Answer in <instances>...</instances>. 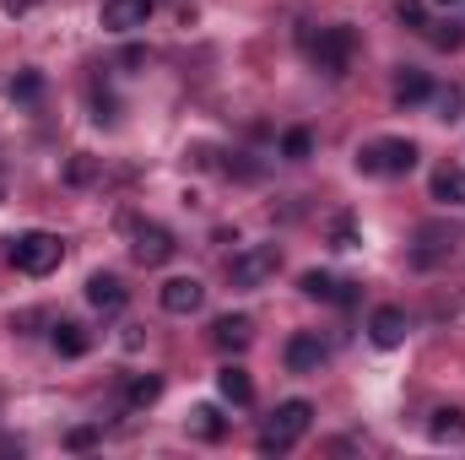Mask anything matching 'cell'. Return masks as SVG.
Segmentation results:
<instances>
[{
    "instance_id": "23",
    "label": "cell",
    "mask_w": 465,
    "mask_h": 460,
    "mask_svg": "<svg viewBox=\"0 0 465 460\" xmlns=\"http://www.w3.org/2000/svg\"><path fill=\"white\" fill-rule=\"evenodd\" d=\"M422 33H428V44H439V49L465 44V22H439V27H422Z\"/></svg>"
},
{
    "instance_id": "26",
    "label": "cell",
    "mask_w": 465,
    "mask_h": 460,
    "mask_svg": "<svg viewBox=\"0 0 465 460\" xmlns=\"http://www.w3.org/2000/svg\"><path fill=\"white\" fill-rule=\"evenodd\" d=\"M395 16H401L406 27H428V5H422V0H401V5H395Z\"/></svg>"
},
{
    "instance_id": "14",
    "label": "cell",
    "mask_w": 465,
    "mask_h": 460,
    "mask_svg": "<svg viewBox=\"0 0 465 460\" xmlns=\"http://www.w3.org/2000/svg\"><path fill=\"white\" fill-rule=\"evenodd\" d=\"M433 201L439 206H465V168L460 163H444L433 174Z\"/></svg>"
},
{
    "instance_id": "22",
    "label": "cell",
    "mask_w": 465,
    "mask_h": 460,
    "mask_svg": "<svg viewBox=\"0 0 465 460\" xmlns=\"http://www.w3.org/2000/svg\"><path fill=\"white\" fill-rule=\"evenodd\" d=\"M38 93H44V76H38V71H22V76L11 82V104H38Z\"/></svg>"
},
{
    "instance_id": "4",
    "label": "cell",
    "mask_w": 465,
    "mask_h": 460,
    "mask_svg": "<svg viewBox=\"0 0 465 460\" xmlns=\"http://www.w3.org/2000/svg\"><path fill=\"white\" fill-rule=\"evenodd\" d=\"M276 271H282V249L276 244H249V249L232 255V265H228L232 287H265Z\"/></svg>"
},
{
    "instance_id": "9",
    "label": "cell",
    "mask_w": 465,
    "mask_h": 460,
    "mask_svg": "<svg viewBox=\"0 0 465 460\" xmlns=\"http://www.w3.org/2000/svg\"><path fill=\"white\" fill-rule=\"evenodd\" d=\"M309 298H320V304H351L357 298V282H336L331 271H303V282H298Z\"/></svg>"
},
{
    "instance_id": "24",
    "label": "cell",
    "mask_w": 465,
    "mask_h": 460,
    "mask_svg": "<svg viewBox=\"0 0 465 460\" xmlns=\"http://www.w3.org/2000/svg\"><path fill=\"white\" fill-rule=\"evenodd\" d=\"M309 152H314V135H309V130H287V135H282V157H292V163H303Z\"/></svg>"
},
{
    "instance_id": "2",
    "label": "cell",
    "mask_w": 465,
    "mask_h": 460,
    "mask_svg": "<svg viewBox=\"0 0 465 460\" xmlns=\"http://www.w3.org/2000/svg\"><path fill=\"white\" fill-rule=\"evenodd\" d=\"M60 260H65V238L60 233L33 228V233H22V238H11V265L22 276H49Z\"/></svg>"
},
{
    "instance_id": "16",
    "label": "cell",
    "mask_w": 465,
    "mask_h": 460,
    "mask_svg": "<svg viewBox=\"0 0 465 460\" xmlns=\"http://www.w3.org/2000/svg\"><path fill=\"white\" fill-rule=\"evenodd\" d=\"M217 390H223V401H232V406H249V401H254V385H249V374H243L238 363H228V368L217 374Z\"/></svg>"
},
{
    "instance_id": "8",
    "label": "cell",
    "mask_w": 465,
    "mask_h": 460,
    "mask_svg": "<svg viewBox=\"0 0 465 460\" xmlns=\"http://www.w3.org/2000/svg\"><path fill=\"white\" fill-rule=\"evenodd\" d=\"M152 5L157 0H104V27L109 33H135V27H146Z\"/></svg>"
},
{
    "instance_id": "10",
    "label": "cell",
    "mask_w": 465,
    "mask_h": 460,
    "mask_svg": "<svg viewBox=\"0 0 465 460\" xmlns=\"http://www.w3.org/2000/svg\"><path fill=\"white\" fill-rule=\"evenodd\" d=\"M320 363H325V342H320L314 331H298V336L287 342V368H292V374H320Z\"/></svg>"
},
{
    "instance_id": "7",
    "label": "cell",
    "mask_w": 465,
    "mask_h": 460,
    "mask_svg": "<svg viewBox=\"0 0 465 460\" xmlns=\"http://www.w3.org/2000/svg\"><path fill=\"white\" fill-rule=\"evenodd\" d=\"M157 298H163V309H168V315H195V309L206 304V287H201L195 276H168Z\"/></svg>"
},
{
    "instance_id": "13",
    "label": "cell",
    "mask_w": 465,
    "mask_h": 460,
    "mask_svg": "<svg viewBox=\"0 0 465 460\" xmlns=\"http://www.w3.org/2000/svg\"><path fill=\"white\" fill-rule=\"evenodd\" d=\"M368 336H373V346H401L406 342V315L401 309H373Z\"/></svg>"
},
{
    "instance_id": "25",
    "label": "cell",
    "mask_w": 465,
    "mask_h": 460,
    "mask_svg": "<svg viewBox=\"0 0 465 460\" xmlns=\"http://www.w3.org/2000/svg\"><path fill=\"white\" fill-rule=\"evenodd\" d=\"M433 109H439V119H460L465 93L460 87H439V93H433Z\"/></svg>"
},
{
    "instance_id": "29",
    "label": "cell",
    "mask_w": 465,
    "mask_h": 460,
    "mask_svg": "<svg viewBox=\"0 0 465 460\" xmlns=\"http://www.w3.org/2000/svg\"><path fill=\"white\" fill-rule=\"evenodd\" d=\"M93 445H98V434H93V428H76V434H71V450H93Z\"/></svg>"
},
{
    "instance_id": "20",
    "label": "cell",
    "mask_w": 465,
    "mask_h": 460,
    "mask_svg": "<svg viewBox=\"0 0 465 460\" xmlns=\"http://www.w3.org/2000/svg\"><path fill=\"white\" fill-rule=\"evenodd\" d=\"M157 395H163V379H157V374H141V379H130V390H124V401H130L135 412H141V406H152Z\"/></svg>"
},
{
    "instance_id": "28",
    "label": "cell",
    "mask_w": 465,
    "mask_h": 460,
    "mask_svg": "<svg viewBox=\"0 0 465 460\" xmlns=\"http://www.w3.org/2000/svg\"><path fill=\"white\" fill-rule=\"evenodd\" d=\"M93 174H98V163H93V157H76V163H71V185H87Z\"/></svg>"
},
{
    "instance_id": "27",
    "label": "cell",
    "mask_w": 465,
    "mask_h": 460,
    "mask_svg": "<svg viewBox=\"0 0 465 460\" xmlns=\"http://www.w3.org/2000/svg\"><path fill=\"white\" fill-rule=\"evenodd\" d=\"M331 238H336V249H357V223H351V217H341Z\"/></svg>"
},
{
    "instance_id": "12",
    "label": "cell",
    "mask_w": 465,
    "mask_h": 460,
    "mask_svg": "<svg viewBox=\"0 0 465 460\" xmlns=\"http://www.w3.org/2000/svg\"><path fill=\"white\" fill-rule=\"evenodd\" d=\"M212 342L223 346V352H243V346L254 342V320H249V315H223V320L212 325Z\"/></svg>"
},
{
    "instance_id": "30",
    "label": "cell",
    "mask_w": 465,
    "mask_h": 460,
    "mask_svg": "<svg viewBox=\"0 0 465 460\" xmlns=\"http://www.w3.org/2000/svg\"><path fill=\"white\" fill-rule=\"evenodd\" d=\"M0 5H5V16H22V11H33L38 0H0Z\"/></svg>"
},
{
    "instance_id": "15",
    "label": "cell",
    "mask_w": 465,
    "mask_h": 460,
    "mask_svg": "<svg viewBox=\"0 0 465 460\" xmlns=\"http://www.w3.org/2000/svg\"><path fill=\"white\" fill-rule=\"evenodd\" d=\"M428 434H433V445H460L465 439V412L460 406H439L433 423H428Z\"/></svg>"
},
{
    "instance_id": "11",
    "label": "cell",
    "mask_w": 465,
    "mask_h": 460,
    "mask_svg": "<svg viewBox=\"0 0 465 460\" xmlns=\"http://www.w3.org/2000/svg\"><path fill=\"white\" fill-rule=\"evenodd\" d=\"M124 298H130V293H124V282H119V276H109V271L87 276V304H93V309L119 315V309H124Z\"/></svg>"
},
{
    "instance_id": "21",
    "label": "cell",
    "mask_w": 465,
    "mask_h": 460,
    "mask_svg": "<svg viewBox=\"0 0 465 460\" xmlns=\"http://www.w3.org/2000/svg\"><path fill=\"white\" fill-rule=\"evenodd\" d=\"M444 249H450V238L439 228H422V244H417V265H439L444 260Z\"/></svg>"
},
{
    "instance_id": "18",
    "label": "cell",
    "mask_w": 465,
    "mask_h": 460,
    "mask_svg": "<svg viewBox=\"0 0 465 460\" xmlns=\"http://www.w3.org/2000/svg\"><path fill=\"white\" fill-rule=\"evenodd\" d=\"M190 434H195V439H206V445H217V439L228 434V423H223V412H217V406H190Z\"/></svg>"
},
{
    "instance_id": "3",
    "label": "cell",
    "mask_w": 465,
    "mask_h": 460,
    "mask_svg": "<svg viewBox=\"0 0 465 460\" xmlns=\"http://www.w3.org/2000/svg\"><path fill=\"white\" fill-rule=\"evenodd\" d=\"M309 423H314V406H309V401H282V406L271 412L265 434H260V455H282V450H292V445L309 434Z\"/></svg>"
},
{
    "instance_id": "5",
    "label": "cell",
    "mask_w": 465,
    "mask_h": 460,
    "mask_svg": "<svg viewBox=\"0 0 465 460\" xmlns=\"http://www.w3.org/2000/svg\"><path fill=\"white\" fill-rule=\"evenodd\" d=\"M351 55H357V33H351L347 22H336V27H325L314 38V71H325V76H347Z\"/></svg>"
},
{
    "instance_id": "6",
    "label": "cell",
    "mask_w": 465,
    "mask_h": 460,
    "mask_svg": "<svg viewBox=\"0 0 465 460\" xmlns=\"http://www.w3.org/2000/svg\"><path fill=\"white\" fill-rule=\"evenodd\" d=\"M173 249H179V244H173V233L157 228V223H135V228H130V255H135L141 265H168V260H173Z\"/></svg>"
},
{
    "instance_id": "1",
    "label": "cell",
    "mask_w": 465,
    "mask_h": 460,
    "mask_svg": "<svg viewBox=\"0 0 465 460\" xmlns=\"http://www.w3.org/2000/svg\"><path fill=\"white\" fill-rule=\"evenodd\" d=\"M411 168H417V141H406V135H379V141L357 146V174L395 179V174H411Z\"/></svg>"
},
{
    "instance_id": "19",
    "label": "cell",
    "mask_w": 465,
    "mask_h": 460,
    "mask_svg": "<svg viewBox=\"0 0 465 460\" xmlns=\"http://www.w3.org/2000/svg\"><path fill=\"white\" fill-rule=\"evenodd\" d=\"M87 331H82V325H76V320H60V325H54V352H60V357H82V352H87Z\"/></svg>"
},
{
    "instance_id": "17",
    "label": "cell",
    "mask_w": 465,
    "mask_h": 460,
    "mask_svg": "<svg viewBox=\"0 0 465 460\" xmlns=\"http://www.w3.org/2000/svg\"><path fill=\"white\" fill-rule=\"evenodd\" d=\"M428 98H433V82L406 65V71L395 76V104H428Z\"/></svg>"
}]
</instances>
